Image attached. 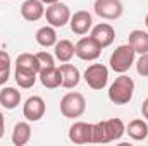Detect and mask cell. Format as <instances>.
I'll return each instance as SVG.
<instances>
[{"label": "cell", "instance_id": "2e32d148", "mask_svg": "<svg viewBox=\"0 0 148 146\" xmlns=\"http://www.w3.org/2000/svg\"><path fill=\"white\" fill-rule=\"evenodd\" d=\"M127 43L134 48L136 53H148V33L143 29H133L129 33Z\"/></svg>", "mask_w": 148, "mask_h": 146}, {"label": "cell", "instance_id": "8fae6325", "mask_svg": "<svg viewBox=\"0 0 148 146\" xmlns=\"http://www.w3.org/2000/svg\"><path fill=\"white\" fill-rule=\"evenodd\" d=\"M69 24H71V29H73L74 35L84 36L93 28V17H91V14L88 10H77L71 16Z\"/></svg>", "mask_w": 148, "mask_h": 146}, {"label": "cell", "instance_id": "7a4b0ae2", "mask_svg": "<svg viewBox=\"0 0 148 146\" xmlns=\"http://www.w3.org/2000/svg\"><path fill=\"white\" fill-rule=\"evenodd\" d=\"M134 95V81L133 77L121 74L119 77H115V81L109 88V100L115 105H126L133 100Z\"/></svg>", "mask_w": 148, "mask_h": 146}, {"label": "cell", "instance_id": "484cf974", "mask_svg": "<svg viewBox=\"0 0 148 146\" xmlns=\"http://www.w3.org/2000/svg\"><path fill=\"white\" fill-rule=\"evenodd\" d=\"M36 57H38V60H40V64H41V67H43V65H55V59H53V55H50V53L45 52V50L38 52Z\"/></svg>", "mask_w": 148, "mask_h": 146}, {"label": "cell", "instance_id": "9c48e42d", "mask_svg": "<svg viewBox=\"0 0 148 146\" xmlns=\"http://www.w3.org/2000/svg\"><path fill=\"white\" fill-rule=\"evenodd\" d=\"M45 112H47V105L41 96H29L23 105V115L29 122H38L40 119H43Z\"/></svg>", "mask_w": 148, "mask_h": 146}, {"label": "cell", "instance_id": "d6986e66", "mask_svg": "<svg viewBox=\"0 0 148 146\" xmlns=\"http://www.w3.org/2000/svg\"><path fill=\"white\" fill-rule=\"evenodd\" d=\"M21 103V91H17L16 88H3L0 91V105L7 110H14Z\"/></svg>", "mask_w": 148, "mask_h": 146}, {"label": "cell", "instance_id": "3957f363", "mask_svg": "<svg viewBox=\"0 0 148 146\" xmlns=\"http://www.w3.org/2000/svg\"><path fill=\"white\" fill-rule=\"evenodd\" d=\"M134 57H136V52L129 43L119 45L110 55V60H109L110 69L117 74H126L134 64Z\"/></svg>", "mask_w": 148, "mask_h": 146}, {"label": "cell", "instance_id": "603a6c76", "mask_svg": "<svg viewBox=\"0 0 148 146\" xmlns=\"http://www.w3.org/2000/svg\"><path fill=\"white\" fill-rule=\"evenodd\" d=\"M14 77H16V83L19 84V88H33L35 83L38 79V74L36 72H29V71H24V69H14Z\"/></svg>", "mask_w": 148, "mask_h": 146}, {"label": "cell", "instance_id": "4316f807", "mask_svg": "<svg viewBox=\"0 0 148 146\" xmlns=\"http://www.w3.org/2000/svg\"><path fill=\"white\" fill-rule=\"evenodd\" d=\"M3 132H5V119H3V113H2V110H0V139H2V136H3Z\"/></svg>", "mask_w": 148, "mask_h": 146}, {"label": "cell", "instance_id": "f546056e", "mask_svg": "<svg viewBox=\"0 0 148 146\" xmlns=\"http://www.w3.org/2000/svg\"><path fill=\"white\" fill-rule=\"evenodd\" d=\"M145 26L148 28V14H147V17H145Z\"/></svg>", "mask_w": 148, "mask_h": 146}, {"label": "cell", "instance_id": "cb8c5ba5", "mask_svg": "<svg viewBox=\"0 0 148 146\" xmlns=\"http://www.w3.org/2000/svg\"><path fill=\"white\" fill-rule=\"evenodd\" d=\"M10 65H12V60H10L9 52L0 50V86L9 81V77H10Z\"/></svg>", "mask_w": 148, "mask_h": 146}, {"label": "cell", "instance_id": "30bf717a", "mask_svg": "<svg viewBox=\"0 0 148 146\" xmlns=\"http://www.w3.org/2000/svg\"><path fill=\"white\" fill-rule=\"evenodd\" d=\"M91 136H93V124L77 120L69 127V139L74 145H88L91 143Z\"/></svg>", "mask_w": 148, "mask_h": 146}, {"label": "cell", "instance_id": "52a82bcc", "mask_svg": "<svg viewBox=\"0 0 148 146\" xmlns=\"http://www.w3.org/2000/svg\"><path fill=\"white\" fill-rule=\"evenodd\" d=\"M74 53L77 59L81 60H86V62H91V60H97L102 53V46L93 40L91 36H83L76 45H74Z\"/></svg>", "mask_w": 148, "mask_h": 146}, {"label": "cell", "instance_id": "9a60e30c", "mask_svg": "<svg viewBox=\"0 0 148 146\" xmlns=\"http://www.w3.org/2000/svg\"><path fill=\"white\" fill-rule=\"evenodd\" d=\"M59 69H60V74H62V88L73 89L79 84L81 74H79V69L76 65L69 64V62H64V64H60Z\"/></svg>", "mask_w": 148, "mask_h": 146}, {"label": "cell", "instance_id": "7402d4cb", "mask_svg": "<svg viewBox=\"0 0 148 146\" xmlns=\"http://www.w3.org/2000/svg\"><path fill=\"white\" fill-rule=\"evenodd\" d=\"M53 48H55V59L59 60V62H71V59H73L74 55V45L73 41H69V40H60V41H57L55 45H53Z\"/></svg>", "mask_w": 148, "mask_h": 146}, {"label": "cell", "instance_id": "ba28073f", "mask_svg": "<svg viewBox=\"0 0 148 146\" xmlns=\"http://www.w3.org/2000/svg\"><path fill=\"white\" fill-rule=\"evenodd\" d=\"M95 14L102 19H107V21H115L122 16L124 12V7H122V2L121 0H95Z\"/></svg>", "mask_w": 148, "mask_h": 146}, {"label": "cell", "instance_id": "277c9868", "mask_svg": "<svg viewBox=\"0 0 148 146\" xmlns=\"http://www.w3.org/2000/svg\"><path fill=\"white\" fill-rule=\"evenodd\" d=\"M86 112V100L81 93L69 91L60 100V113L66 119H79Z\"/></svg>", "mask_w": 148, "mask_h": 146}, {"label": "cell", "instance_id": "8992f818", "mask_svg": "<svg viewBox=\"0 0 148 146\" xmlns=\"http://www.w3.org/2000/svg\"><path fill=\"white\" fill-rule=\"evenodd\" d=\"M83 79L91 89H103L109 83V69L103 64H91L84 71Z\"/></svg>", "mask_w": 148, "mask_h": 146}, {"label": "cell", "instance_id": "e0dca14e", "mask_svg": "<svg viewBox=\"0 0 148 146\" xmlns=\"http://www.w3.org/2000/svg\"><path fill=\"white\" fill-rule=\"evenodd\" d=\"M31 126H29V120L28 122H17L14 126V131H12V143L16 146H24L29 143L31 139Z\"/></svg>", "mask_w": 148, "mask_h": 146}, {"label": "cell", "instance_id": "ffe728a7", "mask_svg": "<svg viewBox=\"0 0 148 146\" xmlns=\"http://www.w3.org/2000/svg\"><path fill=\"white\" fill-rule=\"evenodd\" d=\"M16 67L17 69H24V71H29V72H40L41 71V64L38 60L36 53H21L17 59H16Z\"/></svg>", "mask_w": 148, "mask_h": 146}, {"label": "cell", "instance_id": "7c38bea8", "mask_svg": "<svg viewBox=\"0 0 148 146\" xmlns=\"http://www.w3.org/2000/svg\"><path fill=\"white\" fill-rule=\"evenodd\" d=\"M90 36L93 38L102 48H107V46H110L112 43H114V40H115V29L109 23H100V24H97V26L91 28Z\"/></svg>", "mask_w": 148, "mask_h": 146}, {"label": "cell", "instance_id": "44dd1931", "mask_svg": "<svg viewBox=\"0 0 148 146\" xmlns=\"http://www.w3.org/2000/svg\"><path fill=\"white\" fill-rule=\"evenodd\" d=\"M36 43L40 46H43V48H48V46H53L59 40H57V33H55V28L53 26H43V28H40L36 31Z\"/></svg>", "mask_w": 148, "mask_h": 146}, {"label": "cell", "instance_id": "6da1fadb", "mask_svg": "<svg viewBox=\"0 0 148 146\" xmlns=\"http://www.w3.org/2000/svg\"><path fill=\"white\" fill-rule=\"evenodd\" d=\"M126 134V126L121 119H109V120H102L93 124V136H91V143H112V141H119L122 136Z\"/></svg>", "mask_w": 148, "mask_h": 146}, {"label": "cell", "instance_id": "83f0119b", "mask_svg": "<svg viewBox=\"0 0 148 146\" xmlns=\"http://www.w3.org/2000/svg\"><path fill=\"white\" fill-rule=\"evenodd\" d=\"M141 113H143V117L148 120V98L143 102V105H141Z\"/></svg>", "mask_w": 148, "mask_h": 146}, {"label": "cell", "instance_id": "d4e9b609", "mask_svg": "<svg viewBox=\"0 0 148 146\" xmlns=\"http://www.w3.org/2000/svg\"><path fill=\"white\" fill-rule=\"evenodd\" d=\"M136 71L140 76L148 77V53H141L140 59L136 60Z\"/></svg>", "mask_w": 148, "mask_h": 146}, {"label": "cell", "instance_id": "4fadbf2b", "mask_svg": "<svg viewBox=\"0 0 148 146\" xmlns=\"http://www.w3.org/2000/svg\"><path fill=\"white\" fill-rule=\"evenodd\" d=\"M38 79L47 89H55L62 86V74L60 69L55 65H43L41 71L38 72Z\"/></svg>", "mask_w": 148, "mask_h": 146}, {"label": "cell", "instance_id": "5b68a950", "mask_svg": "<svg viewBox=\"0 0 148 146\" xmlns=\"http://www.w3.org/2000/svg\"><path fill=\"white\" fill-rule=\"evenodd\" d=\"M71 10L66 3H60V2H55V3H50L47 9H45V19L50 26L53 28H64L69 21H71Z\"/></svg>", "mask_w": 148, "mask_h": 146}, {"label": "cell", "instance_id": "f1b7e54d", "mask_svg": "<svg viewBox=\"0 0 148 146\" xmlns=\"http://www.w3.org/2000/svg\"><path fill=\"white\" fill-rule=\"evenodd\" d=\"M43 3H47V5H50V3H55V2H60V0H41Z\"/></svg>", "mask_w": 148, "mask_h": 146}, {"label": "cell", "instance_id": "ac0fdd59", "mask_svg": "<svg viewBox=\"0 0 148 146\" xmlns=\"http://www.w3.org/2000/svg\"><path fill=\"white\" fill-rule=\"evenodd\" d=\"M126 134H129V138L134 141H143L148 138V124L143 119H134L127 124Z\"/></svg>", "mask_w": 148, "mask_h": 146}, {"label": "cell", "instance_id": "5bb4252c", "mask_svg": "<svg viewBox=\"0 0 148 146\" xmlns=\"http://www.w3.org/2000/svg\"><path fill=\"white\" fill-rule=\"evenodd\" d=\"M21 16L29 23L40 21L45 17V3L41 0H24L21 5Z\"/></svg>", "mask_w": 148, "mask_h": 146}]
</instances>
